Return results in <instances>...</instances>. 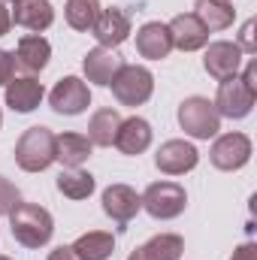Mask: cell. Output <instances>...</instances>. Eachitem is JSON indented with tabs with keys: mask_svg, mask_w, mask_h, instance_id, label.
<instances>
[{
	"mask_svg": "<svg viewBox=\"0 0 257 260\" xmlns=\"http://www.w3.org/2000/svg\"><path fill=\"white\" fill-rule=\"evenodd\" d=\"M9 230H12V239L21 242L24 248H43V245H49V239L55 233V221H52L49 209L18 200L9 212Z\"/></svg>",
	"mask_w": 257,
	"mask_h": 260,
	"instance_id": "cell-1",
	"label": "cell"
},
{
	"mask_svg": "<svg viewBox=\"0 0 257 260\" xmlns=\"http://www.w3.org/2000/svg\"><path fill=\"white\" fill-rule=\"evenodd\" d=\"M55 160V133L49 127H30L15 142V164L24 173H43Z\"/></svg>",
	"mask_w": 257,
	"mask_h": 260,
	"instance_id": "cell-2",
	"label": "cell"
},
{
	"mask_svg": "<svg viewBox=\"0 0 257 260\" xmlns=\"http://www.w3.org/2000/svg\"><path fill=\"white\" fill-rule=\"evenodd\" d=\"M109 85H112V94H115V100H118L121 106H139V103H145V100L151 97V91H154V76H151V70H145V67L121 64Z\"/></svg>",
	"mask_w": 257,
	"mask_h": 260,
	"instance_id": "cell-3",
	"label": "cell"
},
{
	"mask_svg": "<svg viewBox=\"0 0 257 260\" xmlns=\"http://www.w3.org/2000/svg\"><path fill=\"white\" fill-rule=\"evenodd\" d=\"M179 124L194 139H212L221 130V115L212 100L206 97H188L179 106Z\"/></svg>",
	"mask_w": 257,
	"mask_h": 260,
	"instance_id": "cell-4",
	"label": "cell"
},
{
	"mask_svg": "<svg viewBox=\"0 0 257 260\" xmlns=\"http://www.w3.org/2000/svg\"><path fill=\"white\" fill-rule=\"evenodd\" d=\"M142 200V209L157 218V221H170V218H179L188 206V194L182 185L176 182H154L145 188V194L139 197Z\"/></svg>",
	"mask_w": 257,
	"mask_h": 260,
	"instance_id": "cell-5",
	"label": "cell"
},
{
	"mask_svg": "<svg viewBox=\"0 0 257 260\" xmlns=\"http://www.w3.org/2000/svg\"><path fill=\"white\" fill-rule=\"evenodd\" d=\"M257 91H251L239 76H230L218 85V97H215V109L224 118H245L254 106Z\"/></svg>",
	"mask_w": 257,
	"mask_h": 260,
	"instance_id": "cell-6",
	"label": "cell"
},
{
	"mask_svg": "<svg viewBox=\"0 0 257 260\" xmlns=\"http://www.w3.org/2000/svg\"><path fill=\"white\" fill-rule=\"evenodd\" d=\"M251 160V139L245 133H224L212 145V164L224 173L242 170Z\"/></svg>",
	"mask_w": 257,
	"mask_h": 260,
	"instance_id": "cell-7",
	"label": "cell"
},
{
	"mask_svg": "<svg viewBox=\"0 0 257 260\" xmlns=\"http://www.w3.org/2000/svg\"><path fill=\"white\" fill-rule=\"evenodd\" d=\"M49 103H52V109L58 115H79V112H85L91 106V91L79 76H67L52 88Z\"/></svg>",
	"mask_w": 257,
	"mask_h": 260,
	"instance_id": "cell-8",
	"label": "cell"
},
{
	"mask_svg": "<svg viewBox=\"0 0 257 260\" xmlns=\"http://www.w3.org/2000/svg\"><path fill=\"white\" fill-rule=\"evenodd\" d=\"M197 160H200V151L194 148L191 142H185V139H170L154 154L157 170L167 173V176H185V173H191L194 167H197Z\"/></svg>",
	"mask_w": 257,
	"mask_h": 260,
	"instance_id": "cell-9",
	"label": "cell"
},
{
	"mask_svg": "<svg viewBox=\"0 0 257 260\" xmlns=\"http://www.w3.org/2000/svg\"><path fill=\"white\" fill-rule=\"evenodd\" d=\"M91 30H94V37H97V43L103 49H118L130 37V18L124 9L109 6V9H100V15H97Z\"/></svg>",
	"mask_w": 257,
	"mask_h": 260,
	"instance_id": "cell-10",
	"label": "cell"
},
{
	"mask_svg": "<svg viewBox=\"0 0 257 260\" xmlns=\"http://www.w3.org/2000/svg\"><path fill=\"white\" fill-rule=\"evenodd\" d=\"M203 67H206L209 76H215L218 82H224V79H230V76L239 73V67H242V49H239L236 43L218 40V43H212V46L206 49Z\"/></svg>",
	"mask_w": 257,
	"mask_h": 260,
	"instance_id": "cell-11",
	"label": "cell"
},
{
	"mask_svg": "<svg viewBox=\"0 0 257 260\" xmlns=\"http://www.w3.org/2000/svg\"><path fill=\"white\" fill-rule=\"evenodd\" d=\"M170 37H173V46L182 49V52H197L209 43V30L203 27V21L194 15V12H185V15H176L170 24Z\"/></svg>",
	"mask_w": 257,
	"mask_h": 260,
	"instance_id": "cell-12",
	"label": "cell"
},
{
	"mask_svg": "<svg viewBox=\"0 0 257 260\" xmlns=\"http://www.w3.org/2000/svg\"><path fill=\"white\" fill-rule=\"evenodd\" d=\"M139 209H142V200L130 185H109L103 191V212L118 224H127L130 218H136Z\"/></svg>",
	"mask_w": 257,
	"mask_h": 260,
	"instance_id": "cell-13",
	"label": "cell"
},
{
	"mask_svg": "<svg viewBox=\"0 0 257 260\" xmlns=\"http://www.w3.org/2000/svg\"><path fill=\"white\" fill-rule=\"evenodd\" d=\"M136 52L148 61H160L173 52V37H170V27L160 24V21H148L139 27L136 34Z\"/></svg>",
	"mask_w": 257,
	"mask_h": 260,
	"instance_id": "cell-14",
	"label": "cell"
},
{
	"mask_svg": "<svg viewBox=\"0 0 257 260\" xmlns=\"http://www.w3.org/2000/svg\"><path fill=\"white\" fill-rule=\"evenodd\" d=\"M43 97H46L43 82H37L30 76H21V79H9L6 82V106L12 112H34L43 103Z\"/></svg>",
	"mask_w": 257,
	"mask_h": 260,
	"instance_id": "cell-15",
	"label": "cell"
},
{
	"mask_svg": "<svg viewBox=\"0 0 257 260\" xmlns=\"http://www.w3.org/2000/svg\"><path fill=\"white\" fill-rule=\"evenodd\" d=\"M121 154H142L148 145H151V124L139 115L133 118H121V127L115 133V142H112Z\"/></svg>",
	"mask_w": 257,
	"mask_h": 260,
	"instance_id": "cell-16",
	"label": "cell"
},
{
	"mask_svg": "<svg viewBox=\"0 0 257 260\" xmlns=\"http://www.w3.org/2000/svg\"><path fill=\"white\" fill-rule=\"evenodd\" d=\"M15 67H21L24 73H40L46 70L49 58H52V46L46 37L40 34H30V37H21L18 40V49H15Z\"/></svg>",
	"mask_w": 257,
	"mask_h": 260,
	"instance_id": "cell-17",
	"label": "cell"
},
{
	"mask_svg": "<svg viewBox=\"0 0 257 260\" xmlns=\"http://www.w3.org/2000/svg\"><path fill=\"white\" fill-rule=\"evenodd\" d=\"M12 21L18 27H27V30H46L52 21H55V9L49 0H15L12 6Z\"/></svg>",
	"mask_w": 257,
	"mask_h": 260,
	"instance_id": "cell-18",
	"label": "cell"
},
{
	"mask_svg": "<svg viewBox=\"0 0 257 260\" xmlns=\"http://www.w3.org/2000/svg\"><path fill=\"white\" fill-rule=\"evenodd\" d=\"M118 67H121L118 52L115 49H103V46L91 49L85 55V61H82V70H85L88 82H94V85H109L112 76L118 73Z\"/></svg>",
	"mask_w": 257,
	"mask_h": 260,
	"instance_id": "cell-19",
	"label": "cell"
},
{
	"mask_svg": "<svg viewBox=\"0 0 257 260\" xmlns=\"http://www.w3.org/2000/svg\"><path fill=\"white\" fill-rule=\"evenodd\" d=\"M182 251H185L182 236H176V233H157L145 245H139L136 251H130L127 260H179Z\"/></svg>",
	"mask_w": 257,
	"mask_h": 260,
	"instance_id": "cell-20",
	"label": "cell"
},
{
	"mask_svg": "<svg viewBox=\"0 0 257 260\" xmlns=\"http://www.w3.org/2000/svg\"><path fill=\"white\" fill-rule=\"evenodd\" d=\"M91 148H94L91 139L82 136V133H61V136H55V160H61L70 170L82 167L91 157Z\"/></svg>",
	"mask_w": 257,
	"mask_h": 260,
	"instance_id": "cell-21",
	"label": "cell"
},
{
	"mask_svg": "<svg viewBox=\"0 0 257 260\" xmlns=\"http://www.w3.org/2000/svg\"><path fill=\"white\" fill-rule=\"evenodd\" d=\"M194 15L203 21L206 30H227L236 18V9L230 0H197Z\"/></svg>",
	"mask_w": 257,
	"mask_h": 260,
	"instance_id": "cell-22",
	"label": "cell"
},
{
	"mask_svg": "<svg viewBox=\"0 0 257 260\" xmlns=\"http://www.w3.org/2000/svg\"><path fill=\"white\" fill-rule=\"evenodd\" d=\"M73 251L82 260H109L115 251V236L106 233V230H91V233H82L76 242H73Z\"/></svg>",
	"mask_w": 257,
	"mask_h": 260,
	"instance_id": "cell-23",
	"label": "cell"
},
{
	"mask_svg": "<svg viewBox=\"0 0 257 260\" xmlns=\"http://www.w3.org/2000/svg\"><path fill=\"white\" fill-rule=\"evenodd\" d=\"M121 127V115L115 109H97L88 121V139L91 145H112L115 133Z\"/></svg>",
	"mask_w": 257,
	"mask_h": 260,
	"instance_id": "cell-24",
	"label": "cell"
},
{
	"mask_svg": "<svg viewBox=\"0 0 257 260\" xmlns=\"http://www.w3.org/2000/svg\"><path fill=\"white\" fill-rule=\"evenodd\" d=\"M64 15L73 30H91L100 15V0H67Z\"/></svg>",
	"mask_w": 257,
	"mask_h": 260,
	"instance_id": "cell-25",
	"label": "cell"
},
{
	"mask_svg": "<svg viewBox=\"0 0 257 260\" xmlns=\"http://www.w3.org/2000/svg\"><path fill=\"white\" fill-rule=\"evenodd\" d=\"M58 191L70 200H88L94 194V176L85 170H64L58 176Z\"/></svg>",
	"mask_w": 257,
	"mask_h": 260,
	"instance_id": "cell-26",
	"label": "cell"
},
{
	"mask_svg": "<svg viewBox=\"0 0 257 260\" xmlns=\"http://www.w3.org/2000/svg\"><path fill=\"white\" fill-rule=\"evenodd\" d=\"M18 200H21V197H18V188H15L9 179L0 176V215H9Z\"/></svg>",
	"mask_w": 257,
	"mask_h": 260,
	"instance_id": "cell-27",
	"label": "cell"
},
{
	"mask_svg": "<svg viewBox=\"0 0 257 260\" xmlns=\"http://www.w3.org/2000/svg\"><path fill=\"white\" fill-rule=\"evenodd\" d=\"M242 52H248V55H254L257 52V43H254V21H245L242 24V34H239V43H236Z\"/></svg>",
	"mask_w": 257,
	"mask_h": 260,
	"instance_id": "cell-28",
	"label": "cell"
},
{
	"mask_svg": "<svg viewBox=\"0 0 257 260\" xmlns=\"http://www.w3.org/2000/svg\"><path fill=\"white\" fill-rule=\"evenodd\" d=\"M12 73H15V58H12V52H3V49H0V88L12 79Z\"/></svg>",
	"mask_w": 257,
	"mask_h": 260,
	"instance_id": "cell-29",
	"label": "cell"
},
{
	"mask_svg": "<svg viewBox=\"0 0 257 260\" xmlns=\"http://www.w3.org/2000/svg\"><path fill=\"white\" fill-rule=\"evenodd\" d=\"M230 260H257V245H254V242L239 245V248L233 251V257H230Z\"/></svg>",
	"mask_w": 257,
	"mask_h": 260,
	"instance_id": "cell-30",
	"label": "cell"
},
{
	"mask_svg": "<svg viewBox=\"0 0 257 260\" xmlns=\"http://www.w3.org/2000/svg\"><path fill=\"white\" fill-rule=\"evenodd\" d=\"M49 260H82V257L73 251V245H58V248L49 254Z\"/></svg>",
	"mask_w": 257,
	"mask_h": 260,
	"instance_id": "cell-31",
	"label": "cell"
},
{
	"mask_svg": "<svg viewBox=\"0 0 257 260\" xmlns=\"http://www.w3.org/2000/svg\"><path fill=\"white\" fill-rule=\"evenodd\" d=\"M9 27H12V15H9L6 0H0V37H6V34H9Z\"/></svg>",
	"mask_w": 257,
	"mask_h": 260,
	"instance_id": "cell-32",
	"label": "cell"
},
{
	"mask_svg": "<svg viewBox=\"0 0 257 260\" xmlns=\"http://www.w3.org/2000/svg\"><path fill=\"white\" fill-rule=\"evenodd\" d=\"M0 260H12V257H6V254H0Z\"/></svg>",
	"mask_w": 257,
	"mask_h": 260,
	"instance_id": "cell-33",
	"label": "cell"
},
{
	"mask_svg": "<svg viewBox=\"0 0 257 260\" xmlns=\"http://www.w3.org/2000/svg\"><path fill=\"white\" fill-rule=\"evenodd\" d=\"M0 124H3V112H0Z\"/></svg>",
	"mask_w": 257,
	"mask_h": 260,
	"instance_id": "cell-34",
	"label": "cell"
},
{
	"mask_svg": "<svg viewBox=\"0 0 257 260\" xmlns=\"http://www.w3.org/2000/svg\"><path fill=\"white\" fill-rule=\"evenodd\" d=\"M12 3H15V0H12Z\"/></svg>",
	"mask_w": 257,
	"mask_h": 260,
	"instance_id": "cell-35",
	"label": "cell"
}]
</instances>
